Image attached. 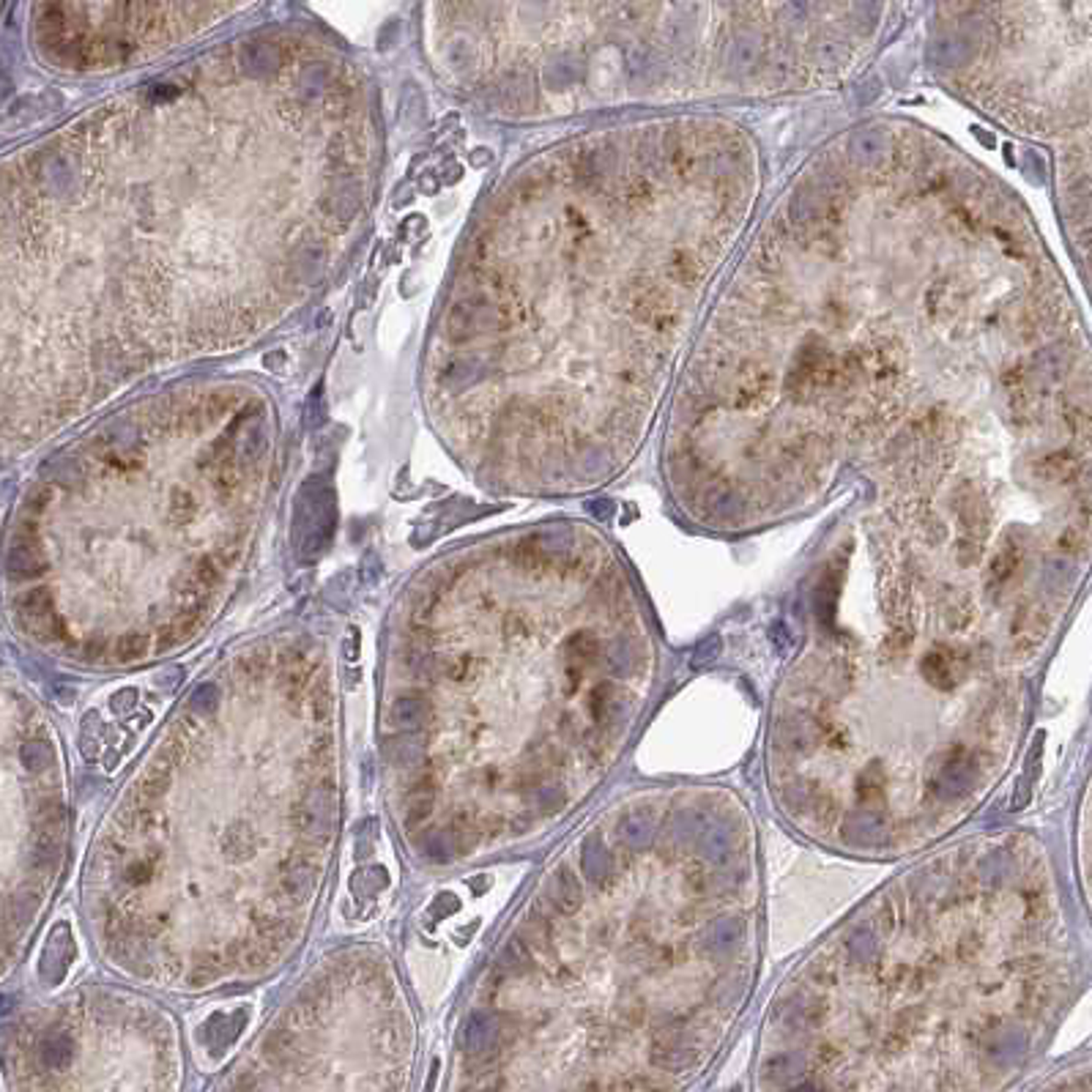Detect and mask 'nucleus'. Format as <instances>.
<instances>
[{"instance_id": "nucleus-2", "label": "nucleus", "mask_w": 1092, "mask_h": 1092, "mask_svg": "<svg viewBox=\"0 0 1092 1092\" xmlns=\"http://www.w3.org/2000/svg\"><path fill=\"white\" fill-rule=\"evenodd\" d=\"M1046 841L956 835L906 860L777 981L751 1092H1007L1082 988Z\"/></svg>"}, {"instance_id": "nucleus-1", "label": "nucleus", "mask_w": 1092, "mask_h": 1092, "mask_svg": "<svg viewBox=\"0 0 1092 1092\" xmlns=\"http://www.w3.org/2000/svg\"><path fill=\"white\" fill-rule=\"evenodd\" d=\"M759 819L729 783L665 780L611 805L556 863L468 1029L507 1054L485 1092H690L762 975Z\"/></svg>"}]
</instances>
